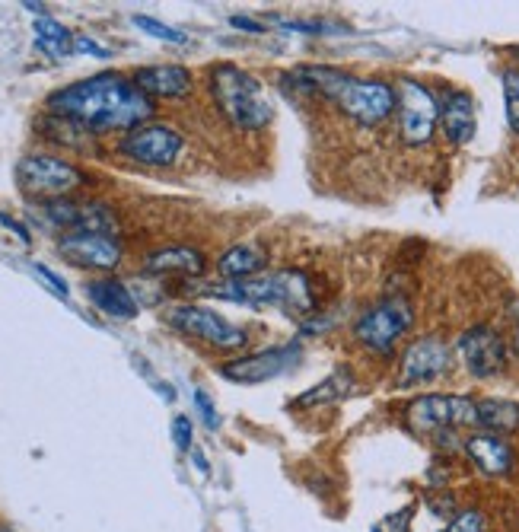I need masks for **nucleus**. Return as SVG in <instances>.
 Wrapping results in <instances>:
<instances>
[{
  "mask_svg": "<svg viewBox=\"0 0 519 532\" xmlns=\"http://www.w3.org/2000/svg\"><path fill=\"white\" fill-rule=\"evenodd\" d=\"M513 348H516V354H519V332H516V341H513Z\"/></svg>",
  "mask_w": 519,
  "mask_h": 532,
  "instance_id": "obj_35",
  "label": "nucleus"
},
{
  "mask_svg": "<svg viewBox=\"0 0 519 532\" xmlns=\"http://www.w3.org/2000/svg\"><path fill=\"white\" fill-rule=\"evenodd\" d=\"M300 357H303L300 345L297 341H290V345H281V348L258 351V354H249V357H239V360H227V364L220 367V376L230 383H239V386L268 383V380L284 376L290 367H297Z\"/></svg>",
  "mask_w": 519,
  "mask_h": 532,
  "instance_id": "obj_9",
  "label": "nucleus"
},
{
  "mask_svg": "<svg viewBox=\"0 0 519 532\" xmlns=\"http://www.w3.org/2000/svg\"><path fill=\"white\" fill-rule=\"evenodd\" d=\"M36 45L45 51L48 58H64L67 51L74 48V36L58 20H51V16H39L36 20Z\"/></svg>",
  "mask_w": 519,
  "mask_h": 532,
  "instance_id": "obj_24",
  "label": "nucleus"
},
{
  "mask_svg": "<svg viewBox=\"0 0 519 532\" xmlns=\"http://www.w3.org/2000/svg\"><path fill=\"white\" fill-rule=\"evenodd\" d=\"M414 322V313L405 297H389L383 303L370 306L354 325V335L363 348H370L373 354H389Z\"/></svg>",
  "mask_w": 519,
  "mask_h": 532,
  "instance_id": "obj_7",
  "label": "nucleus"
},
{
  "mask_svg": "<svg viewBox=\"0 0 519 532\" xmlns=\"http://www.w3.org/2000/svg\"><path fill=\"white\" fill-rule=\"evenodd\" d=\"M137 90L150 99H182L192 93V74L182 64H157V67H141L134 74Z\"/></svg>",
  "mask_w": 519,
  "mask_h": 532,
  "instance_id": "obj_17",
  "label": "nucleus"
},
{
  "mask_svg": "<svg viewBox=\"0 0 519 532\" xmlns=\"http://www.w3.org/2000/svg\"><path fill=\"white\" fill-rule=\"evenodd\" d=\"M36 274H39L42 281H48V284H51V290H55L58 297H67V284H64V281H61L58 274L51 271L48 265H36Z\"/></svg>",
  "mask_w": 519,
  "mask_h": 532,
  "instance_id": "obj_31",
  "label": "nucleus"
},
{
  "mask_svg": "<svg viewBox=\"0 0 519 532\" xmlns=\"http://www.w3.org/2000/svg\"><path fill=\"white\" fill-rule=\"evenodd\" d=\"M443 532H446V529H443Z\"/></svg>",
  "mask_w": 519,
  "mask_h": 532,
  "instance_id": "obj_36",
  "label": "nucleus"
},
{
  "mask_svg": "<svg viewBox=\"0 0 519 532\" xmlns=\"http://www.w3.org/2000/svg\"><path fill=\"white\" fill-rule=\"evenodd\" d=\"M169 322L176 325L179 332L192 335V338H201L207 345L214 348H223V351H236L246 345V332L230 325L223 316H217L214 310H207V306H176V310L169 313Z\"/></svg>",
  "mask_w": 519,
  "mask_h": 532,
  "instance_id": "obj_10",
  "label": "nucleus"
},
{
  "mask_svg": "<svg viewBox=\"0 0 519 532\" xmlns=\"http://www.w3.org/2000/svg\"><path fill=\"white\" fill-rule=\"evenodd\" d=\"M74 51H83V55H96V58H109V48H102L90 36H74Z\"/></svg>",
  "mask_w": 519,
  "mask_h": 532,
  "instance_id": "obj_30",
  "label": "nucleus"
},
{
  "mask_svg": "<svg viewBox=\"0 0 519 532\" xmlns=\"http://www.w3.org/2000/svg\"><path fill=\"white\" fill-rule=\"evenodd\" d=\"M172 440H176V446L182 453L192 450V421H188L185 415L172 418Z\"/></svg>",
  "mask_w": 519,
  "mask_h": 532,
  "instance_id": "obj_29",
  "label": "nucleus"
},
{
  "mask_svg": "<svg viewBox=\"0 0 519 532\" xmlns=\"http://www.w3.org/2000/svg\"><path fill=\"white\" fill-rule=\"evenodd\" d=\"M262 268H265V255L255 246H233V249L223 252L220 262H217V271L230 281L255 278V274H262Z\"/></svg>",
  "mask_w": 519,
  "mask_h": 532,
  "instance_id": "obj_22",
  "label": "nucleus"
},
{
  "mask_svg": "<svg viewBox=\"0 0 519 532\" xmlns=\"http://www.w3.org/2000/svg\"><path fill=\"white\" fill-rule=\"evenodd\" d=\"M516 51H519V48H516Z\"/></svg>",
  "mask_w": 519,
  "mask_h": 532,
  "instance_id": "obj_37",
  "label": "nucleus"
},
{
  "mask_svg": "<svg viewBox=\"0 0 519 532\" xmlns=\"http://www.w3.org/2000/svg\"><path fill=\"white\" fill-rule=\"evenodd\" d=\"M144 268L150 274H201L204 255L192 246H166L147 255Z\"/></svg>",
  "mask_w": 519,
  "mask_h": 532,
  "instance_id": "obj_20",
  "label": "nucleus"
},
{
  "mask_svg": "<svg viewBox=\"0 0 519 532\" xmlns=\"http://www.w3.org/2000/svg\"><path fill=\"white\" fill-rule=\"evenodd\" d=\"M287 77L297 80L303 93H319L328 102H335L357 125L373 128L395 112V90L383 80H363L335 71V67H297Z\"/></svg>",
  "mask_w": 519,
  "mask_h": 532,
  "instance_id": "obj_2",
  "label": "nucleus"
},
{
  "mask_svg": "<svg viewBox=\"0 0 519 532\" xmlns=\"http://www.w3.org/2000/svg\"><path fill=\"white\" fill-rule=\"evenodd\" d=\"M478 405V424L488 434H513L519 427V405L510 399H481Z\"/></svg>",
  "mask_w": 519,
  "mask_h": 532,
  "instance_id": "obj_21",
  "label": "nucleus"
},
{
  "mask_svg": "<svg viewBox=\"0 0 519 532\" xmlns=\"http://www.w3.org/2000/svg\"><path fill=\"white\" fill-rule=\"evenodd\" d=\"M61 259H67L77 268H96L112 271L121 262V243L106 233H67L58 243Z\"/></svg>",
  "mask_w": 519,
  "mask_h": 532,
  "instance_id": "obj_14",
  "label": "nucleus"
},
{
  "mask_svg": "<svg viewBox=\"0 0 519 532\" xmlns=\"http://www.w3.org/2000/svg\"><path fill=\"white\" fill-rule=\"evenodd\" d=\"M211 96L223 118L242 131H262L274 122V102L265 93V83L236 64L214 67Z\"/></svg>",
  "mask_w": 519,
  "mask_h": 532,
  "instance_id": "obj_3",
  "label": "nucleus"
},
{
  "mask_svg": "<svg viewBox=\"0 0 519 532\" xmlns=\"http://www.w3.org/2000/svg\"><path fill=\"white\" fill-rule=\"evenodd\" d=\"M134 26L144 29L147 36L160 39V42H172V45H185V42H188L185 32L172 29V26H166V23H160V20H153V16H134Z\"/></svg>",
  "mask_w": 519,
  "mask_h": 532,
  "instance_id": "obj_26",
  "label": "nucleus"
},
{
  "mask_svg": "<svg viewBox=\"0 0 519 532\" xmlns=\"http://www.w3.org/2000/svg\"><path fill=\"white\" fill-rule=\"evenodd\" d=\"M233 29H246V32H255V36H262L265 26L262 23H255V20H246V16H233Z\"/></svg>",
  "mask_w": 519,
  "mask_h": 532,
  "instance_id": "obj_32",
  "label": "nucleus"
},
{
  "mask_svg": "<svg viewBox=\"0 0 519 532\" xmlns=\"http://www.w3.org/2000/svg\"><path fill=\"white\" fill-rule=\"evenodd\" d=\"M456 351L475 380H491L507 367V345L491 325H475V329L462 332Z\"/></svg>",
  "mask_w": 519,
  "mask_h": 532,
  "instance_id": "obj_12",
  "label": "nucleus"
},
{
  "mask_svg": "<svg viewBox=\"0 0 519 532\" xmlns=\"http://www.w3.org/2000/svg\"><path fill=\"white\" fill-rule=\"evenodd\" d=\"M195 408H198V415L204 418V424L211 427H220V415H217V408H214V402H211V396H207L204 389H195Z\"/></svg>",
  "mask_w": 519,
  "mask_h": 532,
  "instance_id": "obj_28",
  "label": "nucleus"
},
{
  "mask_svg": "<svg viewBox=\"0 0 519 532\" xmlns=\"http://www.w3.org/2000/svg\"><path fill=\"white\" fill-rule=\"evenodd\" d=\"M0 223H4V227H10L13 233H20V239H23V243H29V233H26V227H23V223L10 220L7 214H0Z\"/></svg>",
  "mask_w": 519,
  "mask_h": 532,
  "instance_id": "obj_33",
  "label": "nucleus"
},
{
  "mask_svg": "<svg viewBox=\"0 0 519 532\" xmlns=\"http://www.w3.org/2000/svg\"><path fill=\"white\" fill-rule=\"evenodd\" d=\"M484 526H488V520H484L481 510H462L449 520L446 532H484Z\"/></svg>",
  "mask_w": 519,
  "mask_h": 532,
  "instance_id": "obj_27",
  "label": "nucleus"
},
{
  "mask_svg": "<svg viewBox=\"0 0 519 532\" xmlns=\"http://www.w3.org/2000/svg\"><path fill=\"white\" fill-rule=\"evenodd\" d=\"M395 112H399V131L408 147H421L434 137L440 122V102L418 80L395 83Z\"/></svg>",
  "mask_w": 519,
  "mask_h": 532,
  "instance_id": "obj_6",
  "label": "nucleus"
},
{
  "mask_svg": "<svg viewBox=\"0 0 519 532\" xmlns=\"http://www.w3.org/2000/svg\"><path fill=\"white\" fill-rule=\"evenodd\" d=\"M48 112L64 115L86 131H134L157 112L153 99L121 74H96L48 96Z\"/></svg>",
  "mask_w": 519,
  "mask_h": 532,
  "instance_id": "obj_1",
  "label": "nucleus"
},
{
  "mask_svg": "<svg viewBox=\"0 0 519 532\" xmlns=\"http://www.w3.org/2000/svg\"><path fill=\"white\" fill-rule=\"evenodd\" d=\"M192 462L198 466V472H201V475H211V462H207V456H204L201 450H192Z\"/></svg>",
  "mask_w": 519,
  "mask_h": 532,
  "instance_id": "obj_34",
  "label": "nucleus"
},
{
  "mask_svg": "<svg viewBox=\"0 0 519 532\" xmlns=\"http://www.w3.org/2000/svg\"><path fill=\"white\" fill-rule=\"evenodd\" d=\"M440 122L453 144H469L478 122H475V99L465 90H446L440 99Z\"/></svg>",
  "mask_w": 519,
  "mask_h": 532,
  "instance_id": "obj_18",
  "label": "nucleus"
},
{
  "mask_svg": "<svg viewBox=\"0 0 519 532\" xmlns=\"http://www.w3.org/2000/svg\"><path fill=\"white\" fill-rule=\"evenodd\" d=\"M449 367V348L446 341L440 338H421L414 341V345L405 351L402 357V373H399V386L408 389V386H421V383H430L437 380L440 373H446Z\"/></svg>",
  "mask_w": 519,
  "mask_h": 532,
  "instance_id": "obj_15",
  "label": "nucleus"
},
{
  "mask_svg": "<svg viewBox=\"0 0 519 532\" xmlns=\"http://www.w3.org/2000/svg\"><path fill=\"white\" fill-rule=\"evenodd\" d=\"M408 427L418 434H440L456 431V427L478 424V405L465 396H421L405 411Z\"/></svg>",
  "mask_w": 519,
  "mask_h": 532,
  "instance_id": "obj_8",
  "label": "nucleus"
},
{
  "mask_svg": "<svg viewBox=\"0 0 519 532\" xmlns=\"http://www.w3.org/2000/svg\"><path fill=\"white\" fill-rule=\"evenodd\" d=\"M504 106H507V125L519 134V67L504 71Z\"/></svg>",
  "mask_w": 519,
  "mask_h": 532,
  "instance_id": "obj_25",
  "label": "nucleus"
},
{
  "mask_svg": "<svg viewBox=\"0 0 519 532\" xmlns=\"http://www.w3.org/2000/svg\"><path fill=\"white\" fill-rule=\"evenodd\" d=\"M16 182H20V188L29 198H42L45 204H51V201H64L77 188H83L86 173L61 157L32 153V157H23L16 163Z\"/></svg>",
  "mask_w": 519,
  "mask_h": 532,
  "instance_id": "obj_5",
  "label": "nucleus"
},
{
  "mask_svg": "<svg viewBox=\"0 0 519 532\" xmlns=\"http://www.w3.org/2000/svg\"><path fill=\"white\" fill-rule=\"evenodd\" d=\"M118 150L144 166H172L182 150V134L166 125H141L121 137Z\"/></svg>",
  "mask_w": 519,
  "mask_h": 532,
  "instance_id": "obj_11",
  "label": "nucleus"
},
{
  "mask_svg": "<svg viewBox=\"0 0 519 532\" xmlns=\"http://www.w3.org/2000/svg\"><path fill=\"white\" fill-rule=\"evenodd\" d=\"M465 453H469V459L478 466V472L491 475V478H500V475H510L513 472V446L500 437V434H488V431H478L472 434L469 440H465L462 446Z\"/></svg>",
  "mask_w": 519,
  "mask_h": 532,
  "instance_id": "obj_16",
  "label": "nucleus"
},
{
  "mask_svg": "<svg viewBox=\"0 0 519 532\" xmlns=\"http://www.w3.org/2000/svg\"><path fill=\"white\" fill-rule=\"evenodd\" d=\"M86 297L112 319H134L137 316V300L131 297V290L115 281V278H99V281H90L86 284Z\"/></svg>",
  "mask_w": 519,
  "mask_h": 532,
  "instance_id": "obj_19",
  "label": "nucleus"
},
{
  "mask_svg": "<svg viewBox=\"0 0 519 532\" xmlns=\"http://www.w3.org/2000/svg\"><path fill=\"white\" fill-rule=\"evenodd\" d=\"M45 220L55 223V227H64L71 233H106L115 236L118 223L112 208L99 201H51L45 204Z\"/></svg>",
  "mask_w": 519,
  "mask_h": 532,
  "instance_id": "obj_13",
  "label": "nucleus"
},
{
  "mask_svg": "<svg viewBox=\"0 0 519 532\" xmlns=\"http://www.w3.org/2000/svg\"><path fill=\"white\" fill-rule=\"evenodd\" d=\"M211 297L230 300V303H249V306H274L287 316H303L313 310V287L303 271L281 268L271 274H255L246 281H233L230 287H211Z\"/></svg>",
  "mask_w": 519,
  "mask_h": 532,
  "instance_id": "obj_4",
  "label": "nucleus"
},
{
  "mask_svg": "<svg viewBox=\"0 0 519 532\" xmlns=\"http://www.w3.org/2000/svg\"><path fill=\"white\" fill-rule=\"evenodd\" d=\"M351 392H354L351 370L348 367H338L325 383H319V386H313L309 392H303V396L293 402V405H297V408H319V405H328V402H338L344 396H351Z\"/></svg>",
  "mask_w": 519,
  "mask_h": 532,
  "instance_id": "obj_23",
  "label": "nucleus"
}]
</instances>
